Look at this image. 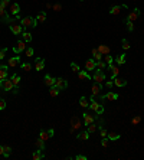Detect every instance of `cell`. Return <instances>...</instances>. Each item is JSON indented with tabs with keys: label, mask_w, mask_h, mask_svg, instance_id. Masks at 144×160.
Listing matches in <instances>:
<instances>
[{
	"label": "cell",
	"mask_w": 144,
	"mask_h": 160,
	"mask_svg": "<svg viewBox=\"0 0 144 160\" xmlns=\"http://www.w3.org/2000/svg\"><path fill=\"white\" fill-rule=\"evenodd\" d=\"M88 108H91L92 111H95L97 116H101V114L104 113V105H102V104H98V103L95 101V97H92V95H91V98H89V107H88Z\"/></svg>",
	"instance_id": "1"
},
{
	"label": "cell",
	"mask_w": 144,
	"mask_h": 160,
	"mask_svg": "<svg viewBox=\"0 0 144 160\" xmlns=\"http://www.w3.org/2000/svg\"><path fill=\"white\" fill-rule=\"evenodd\" d=\"M84 127V121L79 118V116H72L71 118V133H75L76 130H81Z\"/></svg>",
	"instance_id": "2"
},
{
	"label": "cell",
	"mask_w": 144,
	"mask_h": 160,
	"mask_svg": "<svg viewBox=\"0 0 144 160\" xmlns=\"http://www.w3.org/2000/svg\"><path fill=\"white\" fill-rule=\"evenodd\" d=\"M36 23H37L36 19L32 17V16H26V17L20 19V25L23 26V29H32V28L36 26Z\"/></svg>",
	"instance_id": "3"
},
{
	"label": "cell",
	"mask_w": 144,
	"mask_h": 160,
	"mask_svg": "<svg viewBox=\"0 0 144 160\" xmlns=\"http://www.w3.org/2000/svg\"><path fill=\"white\" fill-rule=\"evenodd\" d=\"M0 88L3 91H6V92H10V91H13L15 85H13V82H12L10 78H4V80L0 81Z\"/></svg>",
	"instance_id": "4"
},
{
	"label": "cell",
	"mask_w": 144,
	"mask_h": 160,
	"mask_svg": "<svg viewBox=\"0 0 144 160\" xmlns=\"http://www.w3.org/2000/svg\"><path fill=\"white\" fill-rule=\"evenodd\" d=\"M12 51L16 53V55H19L20 52H23V51H26V42L23 39H19L16 42V45L12 48Z\"/></svg>",
	"instance_id": "5"
},
{
	"label": "cell",
	"mask_w": 144,
	"mask_h": 160,
	"mask_svg": "<svg viewBox=\"0 0 144 160\" xmlns=\"http://www.w3.org/2000/svg\"><path fill=\"white\" fill-rule=\"evenodd\" d=\"M140 13H141V12H140V9H138V7H134V9H133V12H130V13H128V16H127V19H125V20H128V22H136V20L140 17Z\"/></svg>",
	"instance_id": "6"
},
{
	"label": "cell",
	"mask_w": 144,
	"mask_h": 160,
	"mask_svg": "<svg viewBox=\"0 0 144 160\" xmlns=\"http://www.w3.org/2000/svg\"><path fill=\"white\" fill-rule=\"evenodd\" d=\"M53 134H55V131H53L52 128H49V130L42 128V130H40V133H39V137H40L42 140H45V141H46V140H49Z\"/></svg>",
	"instance_id": "7"
},
{
	"label": "cell",
	"mask_w": 144,
	"mask_h": 160,
	"mask_svg": "<svg viewBox=\"0 0 144 160\" xmlns=\"http://www.w3.org/2000/svg\"><path fill=\"white\" fill-rule=\"evenodd\" d=\"M9 28H10V30H12V33H15V35H20L25 29H23V26L20 25V23H10L9 25Z\"/></svg>",
	"instance_id": "8"
},
{
	"label": "cell",
	"mask_w": 144,
	"mask_h": 160,
	"mask_svg": "<svg viewBox=\"0 0 144 160\" xmlns=\"http://www.w3.org/2000/svg\"><path fill=\"white\" fill-rule=\"evenodd\" d=\"M92 80L95 81V82H98V84H102L104 81H105V74L102 72V71H95V74L92 75Z\"/></svg>",
	"instance_id": "9"
},
{
	"label": "cell",
	"mask_w": 144,
	"mask_h": 160,
	"mask_svg": "<svg viewBox=\"0 0 144 160\" xmlns=\"http://www.w3.org/2000/svg\"><path fill=\"white\" fill-rule=\"evenodd\" d=\"M98 116H91L88 113H84V127H88L91 123H95Z\"/></svg>",
	"instance_id": "10"
},
{
	"label": "cell",
	"mask_w": 144,
	"mask_h": 160,
	"mask_svg": "<svg viewBox=\"0 0 144 160\" xmlns=\"http://www.w3.org/2000/svg\"><path fill=\"white\" fill-rule=\"evenodd\" d=\"M19 64H20V56H19V55H15V56L9 58V61H7L9 68H15V66H17Z\"/></svg>",
	"instance_id": "11"
},
{
	"label": "cell",
	"mask_w": 144,
	"mask_h": 160,
	"mask_svg": "<svg viewBox=\"0 0 144 160\" xmlns=\"http://www.w3.org/2000/svg\"><path fill=\"white\" fill-rule=\"evenodd\" d=\"M9 13L12 15V16H19V13H20V6L17 4V3H12L10 4V9H9Z\"/></svg>",
	"instance_id": "12"
},
{
	"label": "cell",
	"mask_w": 144,
	"mask_h": 160,
	"mask_svg": "<svg viewBox=\"0 0 144 160\" xmlns=\"http://www.w3.org/2000/svg\"><path fill=\"white\" fill-rule=\"evenodd\" d=\"M107 68L111 71V80H114L115 77H118V72H120V69H118V65H114V64H108Z\"/></svg>",
	"instance_id": "13"
},
{
	"label": "cell",
	"mask_w": 144,
	"mask_h": 160,
	"mask_svg": "<svg viewBox=\"0 0 144 160\" xmlns=\"http://www.w3.org/2000/svg\"><path fill=\"white\" fill-rule=\"evenodd\" d=\"M55 87L59 88V89H65V88L68 87V81L65 80V78H56V81H55Z\"/></svg>",
	"instance_id": "14"
},
{
	"label": "cell",
	"mask_w": 144,
	"mask_h": 160,
	"mask_svg": "<svg viewBox=\"0 0 144 160\" xmlns=\"http://www.w3.org/2000/svg\"><path fill=\"white\" fill-rule=\"evenodd\" d=\"M85 69L87 71H95L97 69V62L94 61V58H91L85 62Z\"/></svg>",
	"instance_id": "15"
},
{
	"label": "cell",
	"mask_w": 144,
	"mask_h": 160,
	"mask_svg": "<svg viewBox=\"0 0 144 160\" xmlns=\"http://www.w3.org/2000/svg\"><path fill=\"white\" fill-rule=\"evenodd\" d=\"M101 100H108V101H117L118 100V94L117 92H107L105 95H101Z\"/></svg>",
	"instance_id": "16"
},
{
	"label": "cell",
	"mask_w": 144,
	"mask_h": 160,
	"mask_svg": "<svg viewBox=\"0 0 144 160\" xmlns=\"http://www.w3.org/2000/svg\"><path fill=\"white\" fill-rule=\"evenodd\" d=\"M45 68V59L43 58H35V69L39 72Z\"/></svg>",
	"instance_id": "17"
},
{
	"label": "cell",
	"mask_w": 144,
	"mask_h": 160,
	"mask_svg": "<svg viewBox=\"0 0 144 160\" xmlns=\"http://www.w3.org/2000/svg\"><path fill=\"white\" fill-rule=\"evenodd\" d=\"M121 9H127V6H125V4H123V6H118V4H115V6H112V7L109 9V15L115 16V15H118V13L121 12Z\"/></svg>",
	"instance_id": "18"
},
{
	"label": "cell",
	"mask_w": 144,
	"mask_h": 160,
	"mask_svg": "<svg viewBox=\"0 0 144 160\" xmlns=\"http://www.w3.org/2000/svg\"><path fill=\"white\" fill-rule=\"evenodd\" d=\"M101 89H102V84H98V82H95V84L92 85V88H91V91H92V97H97V95H100Z\"/></svg>",
	"instance_id": "19"
},
{
	"label": "cell",
	"mask_w": 144,
	"mask_h": 160,
	"mask_svg": "<svg viewBox=\"0 0 144 160\" xmlns=\"http://www.w3.org/2000/svg\"><path fill=\"white\" fill-rule=\"evenodd\" d=\"M9 75V65H0V81L7 78Z\"/></svg>",
	"instance_id": "20"
},
{
	"label": "cell",
	"mask_w": 144,
	"mask_h": 160,
	"mask_svg": "<svg viewBox=\"0 0 144 160\" xmlns=\"http://www.w3.org/2000/svg\"><path fill=\"white\" fill-rule=\"evenodd\" d=\"M107 139L111 140V141H117L118 139H121V136H120V133H117V131H109L107 134Z\"/></svg>",
	"instance_id": "21"
},
{
	"label": "cell",
	"mask_w": 144,
	"mask_h": 160,
	"mask_svg": "<svg viewBox=\"0 0 144 160\" xmlns=\"http://www.w3.org/2000/svg\"><path fill=\"white\" fill-rule=\"evenodd\" d=\"M55 81H56V78L51 77L49 74H48V75H45V85H46V87H49V88H51V87H53V85H55Z\"/></svg>",
	"instance_id": "22"
},
{
	"label": "cell",
	"mask_w": 144,
	"mask_h": 160,
	"mask_svg": "<svg viewBox=\"0 0 144 160\" xmlns=\"http://www.w3.org/2000/svg\"><path fill=\"white\" fill-rule=\"evenodd\" d=\"M32 159L33 160H42L45 159V153H43V150H36V152H33V154H32Z\"/></svg>",
	"instance_id": "23"
},
{
	"label": "cell",
	"mask_w": 144,
	"mask_h": 160,
	"mask_svg": "<svg viewBox=\"0 0 144 160\" xmlns=\"http://www.w3.org/2000/svg\"><path fill=\"white\" fill-rule=\"evenodd\" d=\"M10 80H12V82H13V85H15V88H19V85H20V81H22V78H20V75H17V74H15V75H12V77H10Z\"/></svg>",
	"instance_id": "24"
},
{
	"label": "cell",
	"mask_w": 144,
	"mask_h": 160,
	"mask_svg": "<svg viewBox=\"0 0 144 160\" xmlns=\"http://www.w3.org/2000/svg\"><path fill=\"white\" fill-rule=\"evenodd\" d=\"M78 78H79V80H92V77H91L87 71H84V69H81V71L78 72Z\"/></svg>",
	"instance_id": "25"
},
{
	"label": "cell",
	"mask_w": 144,
	"mask_h": 160,
	"mask_svg": "<svg viewBox=\"0 0 144 160\" xmlns=\"http://www.w3.org/2000/svg\"><path fill=\"white\" fill-rule=\"evenodd\" d=\"M97 51H98L101 55H108V53H109V46H107V45H100V46L97 48Z\"/></svg>",
	"instance_id": "26"
},
{
	"label": "cell",
	"mask_w": 144,
	"mask_h": 160,
	"mask_svg": "<svg viewBox=\"0 0 144 160\" xmlns=\"http://www.w3.org/2000/svg\"><path fill=\"white\" fill-rule=\"evenodd\" d=\"M125 61H127V53H125V52H124L123 55H120L118 58H115L117 65H124V64H125Z\"/></svg>",
	"instance_id": "27"
},
{
	"label": "cell",
	"mask_w": 144,
	"mask_h": 160,
	"mask_svg": "<svg viewBox=\"0 0 144 160\" xmlns=\"http://www.w3.org/2000/svg\"><path fill=\"white\" fill-rule=\"evenodd\" d=\"M79 105H81L82 108H88V107H89V101H88V98H87L85 95H82V97L79 98Z\"/></svg>",
	"instance_id": "28"
},
{
	"label": "cell",
	"mask_w": 144,
	"mask_h": 160,
	"mask_svg": "<svg viewBox=\"0 0 144 160\" xmlns=\"http://www.w3.org/2000/svg\"><path fill=\"white\" fill-rule=\"evenodd\" d=\"M76 139H78V140H88V139H89V133H88L87 130H84V131H81V133L76 134Z\"/></svg>",
	"instance_id": "29"
},
{
	"label": "cell",
	"mask_w": 144,
	"mask_h": 160,
	"mask_svg": "<svg viewBox=\"0 0 144 160\" xmlns=\"http://www.w3.org/2000/svg\"><path fill=\"white\" fill-rule=\"evenodd\" d=\"M35 19H36V22H37V23H43V22L46 20V12H39Z\"/></svg>",
	"instance_id": "30"
},
{
	"label": "cell",
	"mask_w": 144,
	"mask_h": 160,
	"mask_svg": "<svg viewBox=\"0 0 144 160\" xmlns=\"http://www.w3.org/2000/svg\"><path fill=\"white\" fill-rule=\"evenodd\" d=\"M112 81H114V85H115V87H125V85H127V81L121 80V78H118V77H115Z\"/></svg>",
	"instance_id": "31"
},
{
	"label": "cell",
	"mask_w": 144,
	"mask_h": 160,
	"mask_svg": "<svg viewBox=\"0 0 144 160\" xmlns=\"http://www.w3.org/2000/svg\"><path fill=\"white\" fill-rule=\"evenodd\" d=\"M92 56H94V61H95V62H100V61H102V56H104V55H101V53L97 51V48H95V49H92Z\"/></svg>",
	"instance_id": "32"
},
{
	"label": "cell",
	"mask_w": 144,
	"mask_h": 160,
	"mask_svg": "<svg viewBox=\"0 0 144 160\" xmlns=\"http://www.w3.org/2000/svg\"><path fill=\"white\" fill-rule=\"evenodd\" d=\"M59 92H61V89H59V88H56L55 85H53V87H51V89H49V95H51L52 98L58 97V95H59Z\"/></svg>",
	"instance_id": "33"
},
{
	"label": "cell",
	"mask_w": 144,
	"mask_h": 160,
	"mask_svg": "<svg viewBox=\"0 0 144 160\" xmlns=\"http://www.w3.org/2000/svg\"><path fill=\"white\" fill-rule=\"evenodd\" d=\"M20 35H22V39L25 40V42H32V33L30 32H26V29Z\"/></svg>",
	"instance_id": "34"
},
{
	"label": "cell",
	"mask_w": 144,
	"mask_h": 160,
	"mask_svg": "<svg viewBox=\"0 0 144 160\" xmlns=\"http://www.w3.org/2000/svg\"><path fill=\"white\" fill-rule=\"evenodd\" d=\"M36 146H37V149H40V150H45L46 149V144H45V140H42L40 137L36 140V143H35Z\"/></svg>",
	"instance_id": "35"
},
{
	"label": "cell",
	"mask_w": 144,
	"mask_h": 160,
	"mask_svg": "<svg viewBox=\"0 0 144 160\" xmlns=\"http://www.w3.org/2000/svg\"><path fill=\"white\" fill-rule=\"evenodd\" d=\"M121 46H123V49L127 52V51L130 49V42L125 39V38H123V40H121Z\"/></svg>",
	"instance_id": "36"
},
{
	"label": "cell",
	"mask_w": 144,
	"mask_h": 160,
	"mask_svg": "<svg viewBox=\"0 0 144 160\" xmlns=\"http://www.w3.org/2000/svg\"><path fill=\"white\" fill-rule=\"evenodd\" d=\"M3 150H4L3 157H9V156H10V153H12V147H10V146H3Z\"/></svg>",
	"instance_id": "37"
},
{
	"label": "cell",
	"mask_w": 144,
	"mask_h": 160,
	"mask_svg": "<svg viewBox=\"0 0 144 160\" xmlns=\"http://www.w3.org/2000/svg\"><path fill=\"white\" fill-rule=\"evenodd\" d=\"M107 68V64L104 62V61H100V62H97V69L98 71H104Z\"/></svg>",
	"instance_id": "38"
},
{
	"label": "cell",
	"mask_w": 144,
	"mask_h": 160,
	"mask_svg": "<svg viewBox=\"0 0 144 160\" xmlns=\"http://www.w3.org/2000/svg\"><path fill=\"white\" fill-rule=\"evenodd\" d=\"M20 68H22L23 71H26V72H29V71L32 69V65H30L29 62H25V64H20Z\"/></svg>",
	"instance_id": "39"
},
{
	"label": "cell",
	"mask_w": 144,
	"mask_h": 160,
	"mask_svg": "<svg viewBox=\"0 0 144 160\" xmlns=\"http://www.w3.org/2000/svg\"><path fill=\"white\" fill-rule=\"evenodd\" d=\"M102 59H104V62H105L107 65H108V64H112V62H114V58H112L109 53H108V55H104V56H102Z\"/></svg>",
	"instance_id": "40"
},
{
	"label": "cell",
	"mask_w": 144,
	"mask_h": 160,
	"mask_svg": "<svg viewBox=\"0 0 144 160\" xmlns=\"http://www.w3.org/2000/svg\"><path fill=\"white\" fill-rule=\"evenodd\" d=\"M95 130H97V125H95V123H91V124L88 125V128H87V131H88L89 134L95 133Z\"/></svg>",
	"instance_id": "41"
},
{
	"label": "cell",
	"mask_w": 144,
	"mask_h": 160,
	"mask_svg": "<svg viewBox=\"0 0 144 160\" xmlns=\"http://www.w3.org/2000/svg\"><path fill=\"white\" fill-rule=\"evenodd\" d=\"M98 128H100V133H101V137L104 139V137H107V130H105V127H104V124H100L98 125Z\"/></svg>",
	"instance_id": "42"
},
{
	"label": "cell",
	"mask_w": 144,
	"mask_h": 160,
	"mask_svg": "<svg viewBox=\"0 0 144 160\" xmlns=\"http://www.w3.org/2000/svg\"><path fill=\"white\" fill-rule=\"evenodd\" d=\"M138 123H141V116H136V117L131 118V124L133 125H137Z\"/></svg>",
	"instance_id": "43"
},
{
	"label": "cell",
	"mask_w": 144,
	"mask_h": 160,
	"mask_svg": "<svg viewBox=\"0 0 144 160\" xmlns=\"http://www.w3.org/2000/svg\"><path fill=\"white\" fill-rule=\"evenodd\" d=\"M71 68H72V71H73V72H76V74L81 71V68H79V66H78V64H75V62H71Z\"/></svg>",
	"instance_id": "44"
},
{
	"label": "cell",
	"mask_w": 144,
	"mask_h": 160,
	"mask_svg": "<svg viewBox=\"0 0 144 160\" xmlns=\"http://www.w3.org/2000/svg\"><path fill=\"white\" fill-rule=\"evenodd\" d=\"M33 53H35L33 48H28V49H26V56H28V58H32V56H33Z\"/></svg>",
	"instance_id": "45"
},
{
	"label": "cell",
	"mask_w": 144,
	"mask_h": 160,
	"mask_svg": "<svg viewBox=\"0 0 144 160\" xmlns=\"http://www.w3.org/2000/svg\"><path fill=\"white\" fill-rule=\"evenodd\" d=\"M10 4H12V3H10V0H0V6H1V7H4V9H6L7 6H10Z\"/></svg>",
	"instance_id": "46"
},
{
	"label": "cell",
	"mask_w": 144,
	"mask_h": 160,
	"mask_svg": "<svg viewBox=\"0 0 144 160\" xmlns=\"http://www.w3.org/2000/svg\"><path fill=\"white\" fill-rule=\"evenodd\" d=\"M127 29H128L130 32H133V30H134V23H133V22H128V20H127Z\"/></svg>",
	"instance_id": "47"
},
{
	"label": "cell",
	"mask_w": 144,
	"mask_h": 160,
	"mask_svg": "<svg viewBox=\"0 0 144 160\" xmlns=\"http://www.w3.org/2000/svg\"><path fill=\"white\" fill-rule=\"evenodd\" d=\"M6 52H7V49L6 48H3V49H0V61L6 56Z\"/></svg>",
	"instance_id": "48"
},
{
	"label": "cell",
	"mask_w": 144,
	"mask_h": 160,
	"mask_svg": "<svg viewBox=\"0 0 144 160\" xmlns=\"http://www.w3.org/2000/svg\"><path fill=\"white\" fill-rule=\"evenodd\" d=\"M4 108H6V101L0 98V111H3Z\"/></svg>",
	"instance_id": "49"
},
{
	"label": "cell",
	"mask_w": 144,
	"mask_h": 160,
	"mask_svg": "<svg viewBox=\"0 0 144 160\" xmlns=\"http://www.w3.org/2000/svg\"><path fill=\"white\" fill-rule=\"evenodd\" d=\"M108 141H109V140L104 137V139L101 140V146H102V147H108Z\"/></svg>",
	"instance_id": "50"
},
{
	"label": "cell",
	"mask_w": 144,
	"mask_h": 160,
	"mask_svg": "<svg viewBox=\"0 0 144 160\" xmlns=\"http://www.w3.org/2000/svg\"><path fill=\"white\" fill-rule=\"evenodd\" d=\"M52 7H53V10H56V12H58V10H61V9H62V6H61V4H59V3H56V4H53V6H52Z\"/></svg>",
	"instance_id": "51"
},
{
	"label": "cell",
	"mask_w": 144,
	"mask_h": 160,
	"mask_svg": "<svg viewBox=\"0 0 144 160\" xmlns=\"http://www.w3.org/2000/svg\"><path fill=\"white\" fill-rule=\"evenodd\" d=\"M75 159L76 160H87V156H84V154H78V156H75Z\"/></svg>",
	"instance_id": "52"
},
{
	"label": "cell",
	"mask_w": 144,
	"mask_h": 160,
	"mask_svg": "<svg viewBox=\"0 0 144 160\" xmlns=\"http://www.w3.org/2000/svg\"><path fill=\"white\" fill-rule=\"evenodd\" d=\"M107 87H108V88L114 87V81H107Z\"/></svg>",
	"instance_id": "53"
},
{
	"label": "cell",
	"mask_w": 144,
	"mask_h": 160,
	"mask_svg": "<svg viewBox=\"0 0 144 160\" xmlns=\"http://www.w3.org/2000/svg\"><path fill=\"white\" fill-rule=\"evenodd\" d=\"M3 153H4V150H3V146H0V156H3Z\"/></svg>",
	"instance_id": "54"
},
{
	"label": "cell",
	"mask_w": 144,
	"mask_h": 160,
	"mask_svg": "<svg viewBox=\"0 0 144 160\" xmlns=\"http://www.w3.org/2000/svg\"><path fill=\"white\" fill-rule=\"evenodd\" d=\"M79 1H84V0H79Z\"/></svg>",
	"instance_id": "55"
}]
</instances>
